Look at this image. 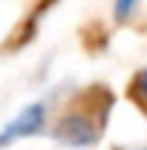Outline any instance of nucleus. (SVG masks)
<instances>
[{"label": "nucleus", "mask_w": 147, "mask_h": 150, "mask_svg": "<svg viewBox=\"0 0 147 150\" xmlns=\"http://www.w3.org/2000/svg\"><path fill=\"white\" fill-rule=\"evenodd\" d=\"M98 136H101V127L90 115H84L78 110L61 115L55 124V139L61 144H69V147H90L98 142Z\"/></svg>", "instance_id": "f257e3e1"}, {"label": "nucleus", "mask_w": 147, "mask_h": 150, "mask_svg": "<svg viewBox=\"0 0 147 150\" xmlns=\"http://www.w3.org/2000/svg\"><path fill=\"white\" fill-rule=\"evenodd\" d=\"M43 118H46V104L37 101V104H29L0 130V147H9L15 144L18 139H26V136H35V133L43 130Z\"/></svg>", "instance_id": "f03ea898"}, {"label": "nucleus", "mask_w": 147, "mask_h": 150, "mask_svg": "<svg viewBox=\"0 0 147 150\" xmlns=\"http://www.w3.org/2000/svg\"><path fill=\"white\" fill-rule=\"evenodd\" d=\"M141 150H147V147H141Z\"/></svg>", "instance_id": "39448f33"}, {"label": "nucleus", "mask_w": 147, "mask_h": 150, "mask_svg": "<svg viewBox=\"0 0 147 150\" xmlns=\"http://www.w3.org/2000/svg\"><path fill=\"white\" fill-rule=\"evenodd\" d=\"M136 3H139V0H115V18H118V20L130 18L133 9H136Z\"/></svg>", "instance_id": "20e7f679"}, {"label": "nucleus", "mask_w": 147, "mask_h": 150, "mask_svg": "<svg viewBox=\"0 0 147 150\" xmlns=\"http://www.w3.org/2000/svg\"><path fill=\"white\" fill-rule=\"evenodd\" d=\"M133 93H136V98L141 101V104H147V67L141 69V72L136 75V84H133Z\"/></svg>", "instance_id": "7ed1b4c3"}]
</instances>
